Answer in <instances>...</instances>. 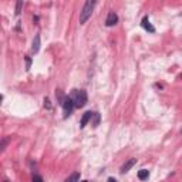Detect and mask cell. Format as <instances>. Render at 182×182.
I'll use <instances>...</instances> for the list:
<instances>
[{
    "label": "cell",
    "mask_w": 182,
    "mask_h": 182,
    "mask_svg": "<svg viewBox=\"0 0 182 182\" xmlns=\"http://www.w3.org/2000/svg\"><path fill=\"white\" fill-rule=\"evenodd\" d=\"M135 164H136V159H135V158H131V159H128V161H127L125 164H124V165L121 167L120 172H121V174H125V172L130 171V169H131V168L134 167Z\"/></svg>",
    "instance_id": "obj_8"
},
{
    "label": "cell",
    "mask_w": 182,
    "mask_h": 182,
    "mask_svg": "<svg viewBox=\"0 0 182 182\" xmlns=\"http://www.w3.org/2000/svg\"><path fill=\"white\" fill-rule=\"evenodd\" d=\"M44 107H46V108H47V110H51L50 100H49V98H46V100H44Z\"/></svg>",
    "instance_id": "obj_16"
},
{
    "label": "cell",
    "mask_w": 182,
    "mask_h": 182,
    "mask_svg": "<svg viewBox=\"0 0 182 182\" xmlns=\"http://www.w3.org/2000/svg\"><path fill=\"white\" fill-rule=\"evenodd\" d=\"M33 182H44V181H43V178H41L39 174H36L34 177H33Z\"/></svg>",
    "instance_id": "obj_15"
},
{
    "label": "cell",
    "mask_w": 182,
    "mask_h": 182,
    "mask_svg": "<svg viewBox=\"0 0 182 182\" xmlns=\"http://www.w3.org/2000/svg\"><path fill=\"white\" fill-rule=\"evenodd\" d=\"M96 5H97V2H94V0H88V2L84 3V6H83V9L80 11V24H86L87 23V20L93 14V10H94Z\"/></svg>",
    "instance_id": "obj_2"
},
{
    "label": "cell",
    "mask_w": 182,
    "mask_h": 182,
    "mask_svg": "<svg viewBox=\"0 0 182 182\" xmlns=\"http://www.w3.org/2000/svg\"><path fill=\"white\" fill-rule=\"evenodd\" d=\"M107 182H118V181H117V179H115V178H108V181H107Z\"/></svg>",
    "instance_id": "obj_17"
},
{
    "label": "cell",
    "mask_w": 182,
    "mask_h": 182,
    "mask_svg": "<svg viewBox=\"0 0 182 182\" xmlns=\"http://www.w3.org/2000/svg\"><path fill=\"white\" fill-rule=\"evenodd\" d=\"M40 46H41V40H40V34H36L34 39H33V43H31V51L37 54L39 50H40Z\"/></svg>",
    "instance_id": "obj_7"
},
{
    "label": "cell",
    "mask_w": 182,
    "mask_h": 182,
    "mask_svg": "<svg viewBox=\"0 0 182 182\" xmlns=\"http://www.w3.org/2000/svg\"><path fill=\"white\" fill-rule=\"evenodd\" d=\"M6 145H7V138H3V140H2V145H0V148H2V152L6 149Z\"/></svg>",
    "instance_id": "obj_14"
},
{
    "label": "cell",
    "mask_w": 182,
    "mask_h": 182,
    "mask_svg": "<svg viewBox=\"0 0 182 182\" xmlns=\"http://www.w3.org/2000/svg\"><path fill=\"white\" fill-rule=\"evenodd\" d=\"M149 178V171L148 169H141V171H138V179L140 181H145Z\"/></svg>",
    "instance_id": "obj_10"
},
{
    "label": "cell",
    "mask_w": 182,
    "mask_h": 182,
    "mask_svg": "<svg viewBox=\"0 0 182 182\" xmlns=\"http://www.w3.org/2000/svg\"><path fill=\"white\" fill-rule=\"evenodd\" d=\"M61 107H63L64 118L70 117L71 112H73V110L76 108V107H74V102H73V100H71L70 96H66V98H64V100H63V102H61Z\"/></svg>",
    "instance_id": "obj_3"
},
{
    "label": "cell",
    "mask_w": 182,
    "mask_h": 182,
    "mask_svg": "<svg viewBox=\"0 0 182 182\" xmlns=\"http://www.w3.org/2000/svg\"><path fill=\"white\" fill-rule=\"evenodd\" d=\"M93 115H94V112L91 111H87L83 114V117H81V121H80V128H84V127L88 124V122L91 121V118H93Z\"/></svg>",
    "instance_id": "obj_6"
},
{
    "label": "cell",
    "mask_w": 182,
    "mask_h": 182,
    "mask_svg": "<svg viewBox=\"0 0 182 182\" xmlns=\"http://www.w3.org/2000/svg\"><path fill=\"white\" fill-rule=\"evenodd\" d=\"M80 177H81L80 172H73L64 182H80Z\"/></svg>",
    "instance_id": "obj_9"
},
{
    "label": "cell",
    "mask_w": 182,
    "mask_h": 182,
    "mask_svg": "<svg viewBox=\"0 0 182 182\" xmlns=\"http://www.w3.org/2000/svg\"><path fill=\"white\" fill-rule=\"evenodd\" d=\"M81 182H88V181H81Z\"/></svg>",
    "instance_id": "obj_18"
},
{
    "label": "cell",
    "mask_w": 182,
    "mask_h": 182,
    "mask_svg": "<svg viewBox=\"0 0 182 182\" xmlns=\"http://www.w3.org/2000/svg\"><path fill=\"white\" fill-rule=\"evenodd\" d=\"M118 23V16H117L115 11H110L107 14V19H105V26L107 27H112Z\"/></svg>",
    "instance_id": "obj_4"
},
{
    "label": "cell",
    "mask_w": 182,
    "mask_h": 182,
    "mask_svg": "<svg viewBox=\"0 0 182 182\" xmlns=\"http://www.w3.org/2000/svg\"><path fill=\"white\" fill-rule=\"evenodd\" d=\"M141 26L144 30H147L148 33H155V27L151 24V21H149V17L148 16H144V19L141 20Z\"/></svg>",
    "instance_id": "obj_5"
},
{
    "label": "cell",
    "mask_w": 182,
    "mask_h": 182,
    "mask_svg": "<svg viewBox=\"0 0 182 182\" xmlns=\"http://www.w3.org/2000/svg\"><path fill=\"white\" fill-rule=\"evenodd\" d=\"M21 9H23V2L19 0L17 3H16V16H19L21 13Z\"/></svg>",
    "instance_id": "obj_12"
},
{
    "label": "cell",
    "mask_w": 182,
    "mask_h": 182,
    "mask_svg": "<svg viewBox=\"0 0 182 182\" xmlns=\"http://www.w3.org/2000/svg\"><path fill=\"white\" fill-rule=\"evenodd\" d=\"M24 58H26V70L29 71V70H30V67H31V57L26 56Z\"/></svg>",
    "instance_id": "obj_13"
},
{
    "label": "cell",
    "mask_w": 182,
    "mask_h": 182,
    "mask_svg": "<svg viewBox=\"0 0 182 182\" xmlns=\"http://www.w3.org/2000/svg\"><path fill=\"white\" fill-rule=\"evenodd\" d=\"M70 97H71V100H73V102H74V107L76 108H83L87 104V101H88L87 93L84 90H77V88H74V90H71Z\"/></svg>",
    "instance_id": "obj_1"
},
{
    "label": "cell",
    "mask_w": 182,
    "mask_h": 182,
    "mask_svg": "<svg viewBox=\"0 0 182 182\" xmlns=\"http://www.w3.org/2000/svg\"><path fill=\"white\" fill-rule=\"evenodd\" d=\"M93 127L97 128V127L100 125V120H101V115H100V112H94V115H93Z\"/></svg>",
    "instance_id": "obj_11"
}]
</instances>
